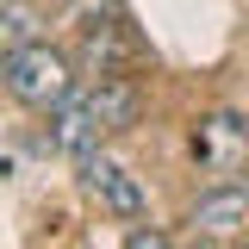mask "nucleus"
Here are the masks:
<instances>
[{
    "label": "nucleus",
    "instance_id": "nucleus-3",
    "mask_svg": "<svg viewBox=\"0 0 249 249\" xmlns=\"http://www.w3.org/2000/svg\"><path fill=\"white\" fill-rule=\"evenodd\" d=\"M81 181H88V193H93L112 218H124V224H137V218H143V187H137V175L119 168L112 156L88 150V156H81Z\"/></svg>",
    "mask_w": 249,
    "mask_h": 249
},
{
    "label": "nucleus",
    "instance_id": "nucleus-4",
    "mask_svg": "<svg viewBox=\"0 0 249 249\" xmlns=\"http://www.w3.org/2000/svg\"><path fill=\"white\" fill-rule=\"evenodd\" d=\"M75 100H81V112L93 119L100 137H112V131H131V124H137V88H131L124 75H93L88 88H75Z\"/></svg>",
    "mask_w": 249,
    "mask_h": 249
},
{
    "label": "nucleus",
    "instance_id": "nucleus-6",
    "mask_svg": "<svg viewBox=\"0 0 249 249\" xmlns=\"http://www.w3.org/2000/svg\"><path fill=\"white\" fill-rule=\"evenodd\" d=\"M37 31H44V13H37L31 0H0V56L37 44Z\"/></svg>",
    "mask_w": 249,
    "mask_h": 249
},
{
    "label": "nucleus",
    "instance_id": "nucleus-8",
    "mask_svg": "<svg viewBox=\"0 0 249 249\" xmlns=\"http://www.w3.org/2000/svg\"><path fill=\"white\" fill-rule=\"evenodd\" d=\"M124 249H175V243H168L162 231H150V224H137V231L124 237Z\"/></svg>",
    "mask_w": 249,
    "mask_h": 249
},
{
    "label": "nucleus",
    "instance_id": "nucleus-5",
    "mask_svg": "<svg viewBox=\"0 0 249 249\" xmlns=\"http://www.w3.org/2000/svg\"><path fill=\"white\" fill-rule=\"evenodd\" d=\"M249 224V187L243 181H218L212 193L193 199V231L199 237H237Z\"/></svg>",
    "mask_w": 249,
    "mask_h": 249
},
{
    "label": "nucleus",
    "instance_id": "nucleus-2",
    "mask_svg": "<svg viewBox=\"0 0 249 249\" xmlns=\"http://www.w3.org/2000/svg\"><path fill=\"white\" fill-rule=\"evenodd\" d=\"M193 156H199V168L218 175V181L249 175V119H237V112H206V119L193 124Z\"/></svg>",
    "mask_w": 249,
    "mask_h": 249
},
{
    "label": "nucleus",
    "instance_id": "nucleus-1",
    "mask_svg": "<svg viewBox=\"0 0 249 249\" xmlns=\"http://www.w3.org/2000/svg\"><path fill=\"white\" fill-rule=\"evenodd\" d=\"M0 81H6V93L19 100V106H37V112H56L62 100L75 93V62H69V50H56V44H25V50H13V56H0Z\"/></svg>",
    "mask_w": 249,
    "mask_h": 249
},
{
    "label": "nucleus",
    "instance_id": "nucleus-7",
    "mask_svg": "<svg viewBox=\"0 0 249 249\" xmlns=\"http://www.w3.org/2000/svg\"><path fill=\"white\" fill-rule=\"evenodd\" d=\"M69 25L81 31H124V6L119 0H69Z\"/></svg>",
    "mask_w": 249,
    "mask_h": 249
}]
</instances>
